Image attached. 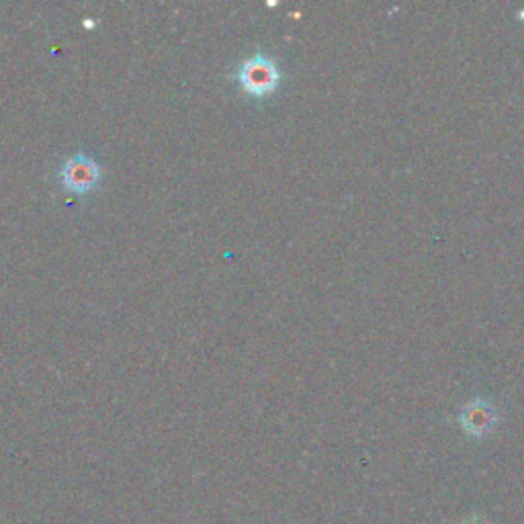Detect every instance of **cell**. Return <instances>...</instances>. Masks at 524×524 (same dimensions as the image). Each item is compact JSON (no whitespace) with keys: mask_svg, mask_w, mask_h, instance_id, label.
Here are the masks:
<instances>
[{"mask_svg":"<svg viewBox=\"0 0 524 524\" xmlns=\"http://www.w3.org/2000/svg\"><path fill=\"white\" fill-rule=\"evenodd\" d=\"M238 80L248 95L265 97L279 86L281 72L273 56L265 52H256L246 62H242L238 70Z\"/></svg>","mask_w":524,"mask_h":524,"instance_id":"cell-1","label":"cell"},{"mask_svg":"<svg viewBox=\"0 0 524 524\" xmlns=\"http://www.w3.org/2000/svg\"><path fill=\"white\" fill-rule=\"evenodd\" d=\"M101 166L89 154H76L68 158L60 168V181L64 189L72 193H89L101 181Z\"/></svg>","mask_w":524,"mask_h":524,"instance_id":"cell-2","label":"cell"},{"mask_svg":"<svg viewBox=\"0 0 524 524\" xmlns=\"http://www.w3.org/2000/svg\"><path fill=\"white\" fill-rule=\"evenodd\" d=\"M459 424L463 432L473 436V439H484L496 430L498 410L490 398H473L461 408Z\"/></svg>","mask_w":524,"mask_h":524,"instance_id":"cell-3","label":"cell"},{"mask_svg":"<svg viewBox=\"0 0 524 524\" xmlns=\"http://www.w3.org/2000/svg\"><path fill=\"white\" fill-rule=\"evenodd\" d=\"M459 524H492V520L486 514H469Z\"/></svg>","mask_w":524,"mask_h":524,"instance_id":"cell-4","label":"cell"}]
</instances>
